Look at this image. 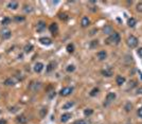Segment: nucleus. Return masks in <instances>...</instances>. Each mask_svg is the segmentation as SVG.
Returning a JSON list of instances; mask_svg holds the SVG:
<instances>
[{
	"mask_svg": "<svg viewBox=\"0 0 142 124\" xmlns=\"http://www.w3.org/2000/svg\"><path fill=\"white\" fill-rule=\"evenodd\" d=\"M73 124H89V122H88L87 120H85V119H81V120H76Z\"/></svg>",
	"mask_w": 142,
	"mask_h": 124,
	"instance_id": "nucleus-30",
	"label": "nucleus"
},
{
	"mask_svg": "<svg viewBox=\"0 0 142 124\" xmlns=\"http://www.w3.org/2000/svg\"><path fill=\"white\" fill-rule=\"evenodd\" d=\"M55 67H56V63L55 62H51V63H49V65L47 66L46 70H47V72H51V71H53V70L55 69Z\"/></svg>",
	"mask_w": 142,
	"mask_h": 124,
	"instance_id": "nucleus-16",
	"label": "nucleus"
},
{
	"mask_svg": "<svg viewBox=\"0 0 142 124\" xmlns=\"http://www.w3.org/2000/svg\"><path fill=\"white\" fill-rule=\"evenodd\" d=\"M23 50H24V52H26V53H30L32 50H33V46H32L31 44H28V45L24 46Z\"/></svg>",
	"mask_w": 142,
	"mask_h": 124,
	"instance_id": "nucleus-22",
	"label": "nucleus"
},
{
	"mask_svg": "<svg viewBox=\"0 0 142 124\" xmlns=\"http://www.w3.org/2000/svg\"><path fill=\"white\" fill-rule=\"evenodd\" d=\"M103 31H104L105 34H110L111 35L113 33V30H112V28L110 26H105L104 29H103Z\"/></svg>",
	"mask_w": 142,
	"mask_h": 124,
	"instance_id": "nucleus-19",
	"label": "nucleus"
},
{
	"mask_svg": "<svg viewBox=\"0 0 142 124\" xmlns=\"http://www.w3.org/2000/svg\"><path fill=\"white\" fill-rule=\"evenodd\" d=\"M49 30H50V32H51L52 34L57 33V31H58V26H57V23H55V22L51 23L50 27H49Z\"/></svg>",
	"mask_w": 142,
	"mask_h": 124,
	"instance_id": "nucleus-11",
	"label": "nucleus"
},
{
	"mask_svg": "<svg viewBox=\"0 0 142 124\" xmlns=\"http://www.w3.org/2000/svg\"><path fill=\"white\" fill-rule=\"evenodd\" d=\"M41 87V84L40 83H31V85H30V86H29V88H30V89L32 90V91H34V92H35V91H37V90H39V88Z\"/></svg>",
	"mask_w": 142,
	"mask_h": 124,
	"instance_id": "nucleus-8",
	"label": "nucleus"
},
{
	"mask_svg": "<svg viewBox=\"0 0 142 124\" xmlns=\"http://www.w3.org/2000/svg\"><path fill=\"white\" fill-rule=\"evenodd\" d=\"M73 105H74V102H68V103H66L63 106V109H69V108L72 107Z\"/></svg>",
	"mask_w": 142,
	"mask_h": 124,
	"instance_id": "nucleus-28",
	"label": "nucleus"
},
{
	"mask_svg": "<svg viewBox=\"0 0 142 124\" xmlns=\"http://www.w3.org/2000/svg\"><path fill=\"white\" fill-rule=\"evenodd\" d=\"M16 121L19 124H27L28 123V118L24 115H20L16 118Z\"/></svg>",
	"mask_w": 142,
	"mask_h": 124,
	"instance_id": "nucleus-6",
	"label": "nucleus"
},
{
	"mask_svg": "<svg viewBox=\"0 0 142 124\" xmlns=\"http://www.w3.org/2000/svg\"><path fill=\"white\" fill-rule=\"evenodd\" d=\"M32 11H33V8H32L31 5H27V4H26V5L23 6V12H24V13L28 14V13H31Z\"/></svg>",
	"mask_w": 142,
	"mask_h": 124,
	"instance_id": "nucleus-25",
	"label": "nucleus"
},
{
	"mask_svg": "<svg viewBox=\"0 0 142 124\" xmlns=\"http://www.w3.org/2000/svg\"><path fill=\"white\" fill-rule=\"evenodd\" d=\"M10 22H11V18H9V17H4L1 21V24L2 26H8V24H10Z\"/></svg>",
	"mask_w": 142,
	"mask_h": 124,
	"instance_id": "nucleus-24",
	"label": "nucleus"
},
{
	"mask_svg": "<svg viewBox=\"0 0 142 124\" xmlns=\"http://www.w3.org/2000/svg\"><path fill=\"white\" fill-rule=\"evenodd\" d=\"M55 97V91H51L50 93H49V99H53Z\"/></svg>",
	"mask_w": 142,
	"mask_h": 124,
	"instance_id": "nucleus-37",
	"label": "nucleus"
},
{
	"mask_svg": "<svg viewBox=\"0 0 142 124\" xmlns=\"http://www.w3.org/2000/svg\"><path fill=\"white\" fill-rule=\"evenodd\" d=\"M116 82H117V84H118L119 86H122V85L125 83V77L122 76V75H118V76H117V79H116Z\"/></svg>",
	"mask_w": 142,
	"mask_h": 124,
	"instance_id": "nucleus-17",
	"label": "nucleus"
},
{
	"mask_svg": "<svg viewBox=\"0 0 142 124\" xmlns=\"http://www.w3.org/2000/svg\"><path fill=\"white\" fill-rule=\"evenodd\" d=\"M107 57V53L105 51H100L98 52V58L100 59V61H104V59Z\"/></svg>",
	"mask_w": 142,
	"mask_h": 124,
	"instance_id": "nucleus-18",
	"label": "nucleus"
},
{
	"mask_svg": "<svg viewBox=\"0 0 142 124\" xmlns=\"http://www.w3.org/2000/svg\"><path fill=\"white\" fill-rule=\"evenodd\" d=\"M127 45H128V47H130V48H136L138 46L137 37H135L134 35H130V36L127 38Z\"/></svg>",
	"mask_w": 142,
	"mask_h": 124,
	"instance_id": "nucleus-2",
	"label": "nucleus"
},
{
	"mask_svg": "<svg viewBox=\"0 0 142 124\" xmlns=\"http://www.w3.org/2000/svg\"><path fill=\"white\" fill-rule=\"evenodd\" d=\"M137 93H138V94H142V86L139 87V88L137 89Z\"/></svg>",
	"mask_w": 142,
	"mask_h": 124,
	"instance_id": "nucleus-41",
	"label": "nucleus"
},
{
	"mask_svg": "<svg viewBox=\"0 0 142 124\" xmlns=\"http://www.w3.org/2000/svg\"><path fill=\"white\" fill-rule=\"evenodd\" d=\"M4 84L6 86H14V85H15V81H14L12 77H9V79H6L4 81Z\"/></svg>",
	"mask_w": 142,
	"mask_h": 124,
	"instance_id": "nucleus-20",
	"label": "nucleus"
},
{
	"mask_svg": "<svg viewBox=\"0 0 142 124\" xmlns=\"http://www.w3.org/2000/svg\"><path fill=\"white\" fill-rule=\"evenodd\" d=\"M0 124H6V121H5V120H3V119H1V120H0Z\"/></svg>",
	"mask_w": 142,
	"mask_h": 124,
	"instance_id": "nucleus-43",
	"label": "nucleus"
},
{
	"mask_svg": "<svg viewBox=\"0 0 142 124\" xmlns=\"http://www.w3.org/2000/svg\"><path fill=\"white\" fill-rule=\"evenodd\" d=\"M72 92H73V87L68 86V87H64L63 89L59 91V94H61L62 97H67V95L71 94Z\"/></svg>",
	"mask_w": 142,
	"mask_h": 124,
	"instance_id": "nucleus-3",
	"label": "nucleus"
},
{
	"mask_svg": "<svg viewBox=\"0 0 142 124\" xmlns=\"http://www.w3.org/2000/svg\"><path fill=\"white\" fill-rule=\"evenodd\" d=\"M99 93V88L98 87H95V88H93V89H92L91 91H90V97H95V95H97Z\"/></svg>",
	"mask_w": 142,
	"mask_h": 124,
	"instance_id": "nucleus-27",
	"label": "nucleus"
},
{
	"mask_svg": "<svg viewBox=\"0 0 142 124\" xmlns=\"http://www.w3.org/2000/svg\"><path fill=\"white\" fill-rule=\"evenodd\" d=\"M137 114H138V116H139L140 118H142V107L138 109V112H137Z\"/></svg>",
	"mask_w": 142,
	"mask_h": 124,
	"instance_id": "nucleus-40",
	"label": "nucleus"
},
{
	"mask_svg": "<svg viewBox=\"0 0 142 124\" xmlns=\"http://www.w3.org/2000/svg\"><path fill=\"white\" fill-rule=\"evenodd\" d=\"M59 18H61L62 20H67L69 18L68 17V15H67V14H65V13H61L59 14Z\"/></svg>",
	"mask_w": 142,
	"mask_h": 124,
	"instance_id": "nucleus-33",
	"label": "nucleus"
},
{
	"mask_svg": "<svg viewBox=\"0 0 142 124\" xmlns=\"http://www.w3.org/2000/svg\"><path fill=\"white\" fill-rule=\"evenodd\" d=\"M14 20L15 21H24V17L23 16H15L14 17Z\"/></svg>",
	"mask_w": 142,
	"mask_h": 124,
	"instance_id": "nucleus-35",
	"label": "nucleus"
},
{
	"mask_svg": "<svg viewBox=\"0 0 142 124\" xmlns=\"http://www.w3.org/2000/svg\"><path fill=\"white\" fill-rule=\"evenodd\" d=\"M132 107H133V106H132V104H130V103H127V104H126V106H125V109H126V111H129V110H132Z\"/></svg>",
	"mask_w": 142,
	"mask_h": 124,
	"instance_id": "nucleus-36",
	"label": "nucleus"
},
{
	"mask_svg": "<svg viewBox=\"0 0 142 124\" xmlns=\"http://www.w3.org/2000/svg\"><path fill=\"white\" fill-rule=\"evenodd\" d=\"M67 51H68V53H73L74 52V45L73 44H69L67 45Z\"/></svg>",
	"mask_w": 142,
	"mask_h": 124,
	"instance_id": "nucleus-26",
	"label": "nucleus"
},
{
	"mask_svg": "<svg viewBox=\"0 0 142 124\" xmlns=\"http://www.w3.org/2000/svg\"><path fill=\"white\" fill-rule=\"evenodd\" d=\"M107 44H111V45H118L120 41H121V37H120L119 33L117 32H113V33L107 38Z\"/></svg>",
	"mask_w": 142,
	"mask_h": 124,
	"instance_id": "nucleus-1",
	"label": "nucleus"
},
{
	"mask_svg": "<svg viewBox=\"0 0 142 124\" xmlns=\"http://www.w3.org/2000/svg\"><path fill=\"white\" fill-rule=\"evenodd\" d=\"M18 6H19V3L17 1H11V2H9V4H8V8L11 9V10H16Z\"/></svg>",
	"mask_w": 142,
	"mask_h": 124,
	"instance_id": "nucleus-15",
	"label": "nucleus"
},
{
	"mask_svg": "<svg viewBox=\"0 0 142 124\" xmlns=\"http://www.w3.org/2000/svg\"><path fill=\"white\" fill-rule=\"evenodd\" d=\"M92 114H93V110H92L91 108H87V109H85V111H84V115L86 116V117H89Z\"/></svg>",
	"mask_w": 142,
	"mask_h": 124,
	"instance_id": "nucleus-29",
	"label": "nucleus"
},
{
	"mask_svg": "<svg viewBox=\"0 0 142 124\" xmlns=\"http://www.w3.org/2000/svg\"><path fill=\"white\" fill-rule=\"evenodd\" d=\"M116 97L117 95L115 92H109L107 95H106V104H104V105H107L108 103H111L112 101H115Z\"/></svg>",
	"mask_w": 142,
	"mask_h": 124,
	"instance_id": "nucleus-5",
	"label": "nucleus"
},
{
	"mask_svg": "<svg viewBox=\"0 0 142 124\" xmlns=\"http://www.w3.org/2000/svg\"><path fill=\"white\" fill-rule=\"evenodd\" d=\"M67 72H73L74 70H75V67H74V65H69V66H67Z\"/></svg>",
	"mask_w": 142,
	"mask_h": 124,
	"instance_id": "nucleus-32",
	"label": "nucleus"
},
{
	"mask_svg": "<svg viewBox=\"0 0 142 124\" xmlns=\"http://www.w3.org/2000/svg\"><path fill=\"white\" fill-rule=\"evenodd\" d=\"M36 30L37 32H42L46 30V22H44V21H39V22L37 23L36 26Z\"/></svg>",
	"mask_w": 142,
	"mask_h": 124,
	"instance_id": "nucleus-13",
	"label": "nucleus"
},
{
	"mask_svg": "<svg viewBox=\"0 0 142 124\" xmlns=\"http://www.w3.org/2000/svg\"><path fill=\"white\" fill-rule=\"evenodd\" d=\"M10 111H11V112H16L17 109H16V107H13V108L11 107V108H10Z\"/></svg>",
	"mask_w": 142,
	"mask_h": 124,
	"instance_id": "nucleus-42",
	"label": "nucleus"
},
{
	"mask_svg": "<svg viewBox=\"0 0 142 124\" xmlns=\"http://www.w3.org/2000/svg\"><path fill=\"white\" fill-rule=\"evenodd\" d=\"M39 42L41 45H45V46H50L52 44V40L48 37H41V38H39Z\"/></svg>",
	"mask_w": 142,
	"mask_h": 124,
	"instance_id": "nucleus-10",
	"label": "nucleus"
},
{
	"mask_svg": "<svg viewBox=\"0 0 142 124\" xmlns=\"http://www.w3.org/2000/svg\"><path fill=\"white\" fill-rule=\"evenodd\" d=\"M101 73H102V75H104V76H107V77H110V76H112V74H113V71H112V69L111 68H105V69H103L102 71H101Z\"/></svg>",
	"mask_w": 142,
	"mask_h": 124,
	"instance_id": "nucleus-4",
	"label": "nucleus"
},
{
	"mask_svg": "<svg viewBox=\"0 0 142 124\" xmlns=\"http://www.w3.org/2000/svg\"><path fill=\"white\" fill-rule=\"evenodd\" d=\"M135 86H136V82H135V81H132V82L129 83V88L132 89V88L135 87Z\"/></svg>",
	"mask_w": 142,
	"mask_h": 124,
	"instance_id": "nucleus-39",
	"label": "nucleus"
},
{
	"mask_svg": "<svg viewBox=\"0 0 142 124\" xmlns=\"http://www.w3.org/2000/svg\"><path fill=\"white\" fill-rule=\"evenodd\" d=\"M42 69H44V64H42V63H36L34 65V71L36 73L41 72Z\"/></svg>",
	"mask_w": 142,
	"mask_h": 124,
	"instance_id": "nucleus-9",
	"label": "nucleus"
},
{
	"mask_svg": "<svg viewBox=\"0 0 142 124\" xmlns=\"http://www.w3.org/2000/svg\"><path fill=\"white\" fill-rule=\"evenodd\" d=\"M89 23H90V20H89V18L88 17H83L82 18V21H81V24H82V27L83 28H87L88 26H89Z\"/></svg>",
	"mask_w": 142,
	"mask_h": 124,
	"instance_id": "nucleus-14",
	"label": "nucleus"
},
{
	"mask_svg": "<svg viewBox=\"0 0 142 124\" xmlns=\"http://www.w3.org/2000/svg\"><path fill=\"white\" fill-rule=\"evenodd\" d=\"M47 114H48V109H47V107H44V108H41V109H40L39 115H40L41 118H45L46 115H47Z\"/></svg>",
	"mask_w": 142,
	"mask_h": 124,
	"instance_id": "nucleus-23",
	"label": "nucleus"
},
{
	"mask_svg": "<svg viewBox=\"0 0 142 124\" xmlns=\"http://www.w3.org/2000/svg\"><path fill=\"white\" fill-rule=\"evenodd\" d=\"M11 35H12V33H11V31L9 29H3L1 31V37L3 39H8V38L11 37Z\"/></svg>",
	"mask_w": 142,
	"mask_h": 124,
	"instance_id": "nucleus-7",
	"label": "nucleus"
},
{
	"mask_svg": "<svg viewBox=\"0 0 142 124\" xmlns=\"http://www.w3.org/2000/svg\"><path fill=\"white\" fill-rule=\"evenodd\" d=\"M136 10H137V12L142 13V2H139V3H138L137 6H136Z\"/></svg>",
	"mask_w": 142,
	"mask_h": 124,
	"instance_id": "nucleus-34",
	"label": "nucleus"
},
{
	"mask_svg": "<svg viewBox=\"0 0 142 124\" xmlns=\"http://www.w3.org/2000/svg\"><path fill=\"white\" fill-rule=\"evenodd\" d=\"M71 114H69V112H66V114H64V115H62V117H61V121L63 122V123H66V122H68L69 120L71 119Z\"/></svg>",
	"mask_w": 142,
	"mask_h": 124,
	"instance_id": "nucleus-12",
	"label": "nucleus"
},
{
	"mask_svg": "<svg viewBox=\"0 0 142 124\" xmlns=\"http://www.w3.org/2000/svg\"><path fill=\"white\" fill-rule=\"evenodd\" d=\"M137 54L142 58V48H139V49H138V50H137Z\"/></svg>",
	"mask_w": 142,
	"mask_h": 124,
	"instance_id": "nucleus-38",
	"label": "nucleus"
},
{
	"mask_svg": "<svg viewBox=\"0 0 142 124\" xmlns=\"http://www.w3.org/2000/svg\"><path fill=\"white\" fill-rule=\"evenodd\" d=\"M136 23H137V21L135 18H129L128 20H127V24H128V27H130V28H134L135 26H136Z\"/></svg>",
	"mask_w": 142,
	"mask_h": 124,
	"instance_id": "nucleus-21",
	"label": "nucleus"
},
{
	"mask_svg": "<svg viewBox=\"0 0 142 124\" xmlns=\"http://www.w3.org/2000/svg\"><path fill=\"white\" fill-rule=\"evenodd\" d=\"M98 45H99V41L94 39V40H92V41L90 42V48H91V49H94V48L98 47Z\"/></svg>",
	"mask_w": 142,
	"mask_h": 124,
	"instance_id": "nucleus-31",
	"label": "nucleus"
}]
</instances>
